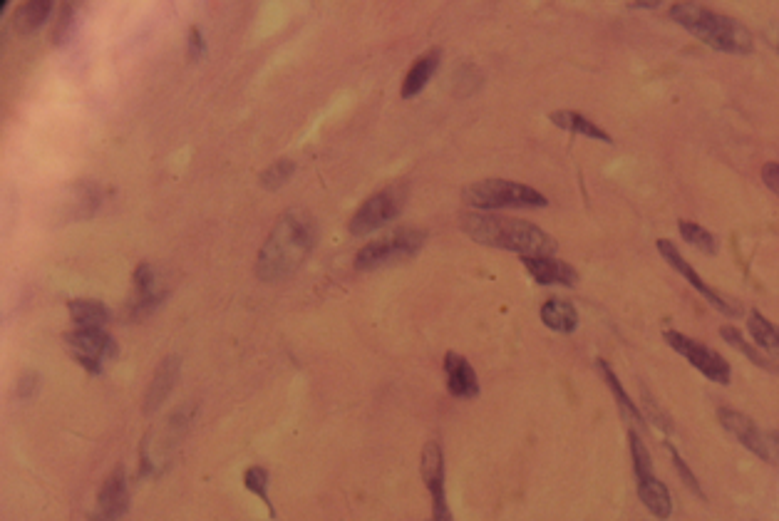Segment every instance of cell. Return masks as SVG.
Instances as JSON below:
<instances>
[{
	"label": "cell",
	"mask_w": 779,
	"mask_h": 521,
	"mask_svg": "<svg viewBox=\"0 0 779 521\" xmlns=\"http://www.w3.org/2000/svg\"><path fill=\"white\" fill-rule=\"evenodd\" d=\"M316 239V219L306 209H288L286 214L278 216L266 244L261 246L259 259H256V276L266 283L293 276L313 251Z\"/></svg>",
	"instance_id": "cell-1"
},
{
	"label": "cell",
	"mask_w": 779,
	"mask_h": 521,
	"mask_svg": "<svg viewBox=\"0 0 779 521\" xmlns=\"http://www.w3.org/2000/svg\"><path fill=\"white\" fill-rule=\"evenodd\" d=\"M462 231L477 244L492 249L514 251L524 256H551L556 251V239L529 221L499 214H464Z\"/></svg>",
	"instance_id": "cell-2"
},
{
	"label": "cell",
	"mask_w": 779,
	"mask_h": 521,
	"mask_svg": "<svg viewBox=\"0 0 779 521\" xmlns=\"http://www.w3.org/2000/svg\"><path fill=\"white\" fill-rule=\"evenodd\" d=\"M670 18L717 53L750 55L755 50V38L747 25L700 3H675L670 8Z\"/></svg>",
	"instance_id": "cell-3"
},
{
	"label": "cell",
	"mask_w": 779,
	"mask_h": 521,
	"mask_svg": "<svg viewBox=\"0 0 779 521\" xmlns=\"http://www.w3.org/2000/svg\"><path fill=\"white\" fill-rule=\"evenodd\" d=\"M464 204L474 209H541L549 204L544 194L536 192L534 187L521 182H509V179H482V182L469 184L462 192Z\"/></svg>",
	"instance_id": "cell-4"
},
{
	"label": "cell",
	"mask_w": 779,
	"mask_h": 521,
	"mask_svg": "<svg viewBox=\"0 0 779 521\" xmlns=\"http://www.w3.org/2000/svg\"><path fill=\"white\" fill-rule=\"evenodd\" d=\"M427 234L420 229H395L380 239L370 241L355 256V268L373 271V268L390 266V263L407 261L425 246Z\"/></svg>",
	"instance_id": "cell-5"
},
{
	"label": "cell",
	"mask_w": 779,
	"mask_h": 521,
	"mask_svg": "<svg viewBox=\"0 0 779 521\" xmlns=\"http://www.w3.org/2000/svg\"><path fill=\"white\" fill-rule=\"evenodd\" d=\"M717 420L752 455L770 464L779 462V432H765L752 417H747L740 410H732V407H720Z\"/></svg>",
	"instance_id": "cell-6"
},
{
	"label": "cell",
	"mask_w": 779,
	"mask_h": 521,
	"mask_svg": "<svg viewBox=\"0 0 779 521\" xmlns=\"http://www.w3.org/2000/svg\"><path fill=\"white\" fill-rule=\"evenodd\" d=\"M407 201V189L402 184H392V187L383 189V192L373 194L370 199L363 201L358 211L350 219V234L353 236H365L373 234L380 226L390 224L392 219L402 214Z\"/></svg>",
	"instance_id": "cell-7"
},
{
	"label": "cell",
	"mask_w": 779,
	"mask_h": 521,
	"mask_svg": "<svg viewBox=\"0 0 779 521\" xmlns=\"http://www.w3.org/2000/svg\"><path fill=\"white\" fill-rule=\"evenodd\" d=\"M665 343L675 350L678 355H683L690 365H693L698 373H703L710 383L717 385H730L732 380V368L725 358L713 348H708L700 340L688 338L685 333L678 330H665Z\"/></svg>",
	"instance_id": "cell-8"
},
{
	"label": "cell",
	"mask_w": 779,
	"mask_h": 521,
	"mask_svg": "<svg viewBox=\"0 0 779 521\" xmlns=\"http://www.w3.org/2000/svg\"><path fill=\"white\" fill-rule=\"evenodd\" d=\"M65 348L70 350L72 358L82 365L90 373L100 375L105 370V363L110 358H115L117 345L115 338L105 330H92V328H75L70 333H65Z\"/></svg>",
	"instance_id": "cell-9"
},
{
	"label": "cell",
	"mask_w": 779,
	"mask_h": 521,
	"mask_svg": "<svg viewBox=\"0 0 779 521\" xmlns=\"http://www.w3.org/2000/svg\"><path fill=\"white\" fill-rule=\"evenodd\" d=\"M658 251H660V256H663V259L670 263V268H675V271H678L680 276H683L685 281H688L690 286H693L695 291H698L700 296H703L705 301H708L710 306L715 308V311L725 313L727 318H740L742 316V308L737 306L735 301H727L725 296H720V293H717L713 286H708V283H705L703 278H700V273L695 271V268L683 259V254H680L678 246H675L673 241L658 239Z\"/></svg>",
	"instance_id": "cell-10"
},
{
	"label": "cell",
	"mask_w": 779,
	"mask_h": 521,
	"mask_svg": "<svg viewBox=\"0 0 779 521\" xmlns=\"http://www.w3.org/2000/svg\"><path fill=\"white\" fill-rule=\"evenodd\" d=\"M132 296L127 303V318L130 321H142L149 313L157 311L162 301L167 298V288L159 281L157 271L149 263H139L132 278Z\"/></svg>",
	"instance_id": "cell-11"
},
{
	"label": "cell",
	"mask_w": 779,
	"mask_h": 521,
	"mask_svg": "<svg viewBox=\"0 0 779 521\" xmlns=\"http://www.w3.org/2000/svg\"><path fill=\"white\" fill-rule=\"evenodd\" d=\"M420 472L432 497V521H452L445 494V455H442L440 442H427L425 450H422Z\"/></svg>",
	"instance_id": "cell-12"
},
{
	"label": "cell",
	"mask_w": 779,
	"mask_h": 521,
	"mask_svg": "<svg viewBox=\"0 0 779 521\" xmlns=\"http://www.w3.org/2000/svg\"><path fill=\"white\" fill-rule=\"evenodd\" d=\"M130 509V487H127L125 469H115L97 494L95 512L90 514V521H117L125 517Z\"/></svg>",
	"instance_id": "cell-13"
},
{
	"label": "cell",
	"mask_w": 779,
	"mask_h": 521,
	"mask_svg": "<svg viewBox=\"0 0 779 521\" xmlns=\"http://www.w3.org/2000/svg\"><path fill=\"white\" fill-rule=\"evenodd\" d=\"M529 276L541 286H576L579 273L566 261L551 259V256H524L521 259Z\"/></svg>",
	"instance_id": "cell-14"
},
{
	"label": "cell",
	"mask_w": 779,
	"mask_h": 521,
	"mask_svg": "<svg viewBox=\"0 0 779 521\" xmlns=\"http://www.w3.org/2000/svg\"><path fill=\"white\" fill-rule=\"evenodd\" d=\"M445 375H447V390L452 397L459 400H472L479 395V380L474 368L469 365L467 358H462L459 353H447L445 355Z\"/></svg>",
	"instance_id": "cell-15"
},
{
	"label": "cell",
	"mask_w": 779,
	"mask_h": 521,
	"mask_svg": "<svg viewBox=\"0 0 779 521\" xmlns=\"http://www.w3.org/2000/svg\"><path fill=\"white\" fill-rule=\"evenodd\" d=\"M179 370H182V363H179L177 355H169V358H164L162 363H159L157 373H154L152 383H149L147 395H144V405H142L144 412H154L164 400H167L169 392L174 388V383L179 380Z\"/></svg>",
	"instance_id": "cell-16"
},
{
	"label": "cell",
	"mask_w": 779,
	"mask_h": 521,
	"mask_svg": "<svg viewBox=\"0 0 779 521\" xmlns=\"http://www.w3.org/2000/svg\"><path fill=\"white\" fill-rule=\"evenodd\" d=\"M636 482H638V497H641V502L646 504L648 512L663 521L670 519V514H673V497H670L668 487H665L655 474H650L646 479H636Z\"/></svg>",
	"instance_id": "cell-17"
},
{
	"label": "cell",
	"mask_w": 779,
	"mask_h": 521,
	"mask_svg": "<svg viewBox=\"0 0 779 521\" xmlns=\"http://www.w3.org/2000/svg\"><path fill=\"white\" fill-rule=\"evenodd\" d=\"M440 60H442L440 50H430V53H425L422 58H417L415 63H412L410 72L405 75L400 95L405 97V100L420 95V92L427 87V82L432 80V75L437 72V67H440Z\"/></svg>",
	"instance_id": "cell-18"
},
{
	"label": "cell",
	"mask_w": 779,
	"mask_h": 521,
	"mask_svg": "<svg viewBox=\"0 0 779 521\" xmlns=\"http://www.w3.org/2000/svg\"><path fill=\"white\" fill-rule=\"evenodd\" d=\"M541 321L546 328L569 335L579 328V313H576L574 303L564 301V298H549L541 306Z\"/></svg>",
	"instance_id": "cell-19"
},
{
	"label": "cell",
	"mask_w": 779,
	"mask_h": 521,
	"mask_svg": "<svg viewBox=\"0 0 779 521\" xmlns=\"http://www.w3.org/2000/svg\"><path fill=\"white\" fill-rule=\"evenodd\" d=\"M67 311H70V318L72 323H75V328L105 330V326L112 318V313L107 311L105 303L85 301V298H75V301L67 303Z\"/></svg>",
	"instance_id": "cell-20"
},
{
	"label": "cell",
	"mask_w": 779,
	"mask_h": 521,
	"mask_svg": "<svg viewBox=\"0 0 779 521\" xmlns=\"http://www.w3.org/2000/svg\"><path fill=\"white\" fill-rule=\"evenodd\" d=\"M549 120L554 122L556 127H561V130H566V132L581 134V137L596 139V142H606V144L613 142L611 134H608L606 130H601V127H598L596 122H591V120H588V117L581 115V112L559 110V112H551Z\"/></svg>",
	"instance_id": "cell-21"
},
{
	"label": "cell",
	"mask_w": 779,
	"mask_h": 521,
	"mask_svg": "<svg viewBox=\"0 0 779 521\" xmlns=\"http://www.w3.org/2000/svg\"><path fill=\"white\" fill-rule=\"evenodd\" d=\"M53 13V3L50 0H30V3H23L13 15V25L20 35L35 33L40 25H45L48 15Z\"/></svg>",
	"instance_id": "cell-22"
},
{
	"label": "cell",
	"mask_w": 779,
	"mask_h": 521,
	"mask_svg": "<svg viewBox=\"0 0 779 521\" xmlns=\"http://www.w3.org/2000/svg\"><path fill=\"white\" fill-rule=\"evenodd\" d=\"M747 330H750L757 348L770 353L772 358H779V326H775L770 318L762 316L760 311H752L750 318H747Z\"/></svg>",
	"instance_id": "cell-23"
},
{
	"label": "cell",
	"mask_w": 779,
	"mask_h": 521,
	"mask_svg": "<svg viewBox=\"0 0 779 521\" xmlns=\"http://www.w3.org/2000/svg\"><path fill=\"white\" fill-rule=\"evenodd\" d=\"M720 335H722V338H725V343H730L732 348L740 350V353L745 355V358H750L752 363L757 365V368L767 370V373H779V365L775 363V358H770V355L760 353V350H757V345L747 343L745 335H742L735 326H722Z\"/></svg>",
	"instance_id": "cell-24"
},
{
	"label": "cell",
	"mask_w": 779,
	"mask_h": 521,
	"mask_svg": "<svg viewBox=\"0 0 779 521\" xmlns=\"http://www.w3.org/2000/svg\"><path fill=\"white\" fill-rule=\"evenodd\" d=\"M598 370H601L603 380H606L608 390H611L613 397H616V402H618V407H621L623 415H626L631 422H636V425H643V422H646V417H643V412L638 410L636 402L631 400V395H628V392L623 390L621 380H618V375L613 373L611 365H608L606 360H598Z\"/></svg>",
	"instance_id": "cell-25"
},
{
	"label": "cell",
	"mask_w": 779,
	"mask_h": 521,
	"mask_svg": "<svg viewBox=\"0 0 779 521\" xmlns=\"http://www.w3.org/2000/svg\"><path fill=\"white\" fill-rule=\"evenodd\" d=\"M678 231H680V236H683V239L688 241L690 246H695V249L703 251V254H708V256L717 254L715 234H713V231L705 229V226L695 224V221H688V219H680L678 221Z\"/></svg>",
	"instance_id": "cell-26"
},
{
	"label": "cell",
	"mask_w": 779,
	"mask_h": 521,
	"mask_svg": "<svg viewBox=\"0 0 779 521\" xmlns=\"http://www.w3.org/2000/svg\"><path fill=\"white\" fill-rule=\"evenodd\" d=\"M244 487L249 489V492H254L256 497L261 499L263 504L268 507V512H271V517H276V509H273L271 504V497H268V469L261 467V464H254V467H249L244 472Z\"/></svg>",
	"instance_id": "cell-27"
},
{
	"label": "cell",
	"mask_w": 779,
	"mask_h": 521,
	"mask_svg": "<svg viewBox=\"0 0 779 521\" xmlns=\"http://www.w3.org/2000/svg\"><path fill=\"white\" fill-rule=\"evenodd\" d=\"M628 440H631V459H633V472H636V479H646L653 474V459H650V452L646 447V442L641 440L636 430L628 432Z\"/></svg>",
	"instance_id": "cell-28"
},
{
	"label": "cell",
	"mask_w": 779,
	"mask_h": 521,
	"mask_svg": "<svg viewBox=\"0 0 779 521\" xmlns=\"http://www.w3.org/2000/svg\"><path fill=\"white\" fill-rule=\"evenodd\" d=\"M293 172H296V164H293L291 159H278V162H273L271 167L261 174V184L266 189H278L293 177Z\"/></svg>",
	"instance_id": "cell-29"
},
{
	"label": "cell",
	"mask_w": 779,
	"mask_h": 521,
	"mask_svg": "<svg viewBox=\"0 0 779 521\" xmlns=\"http://www.w3.org/2000/svg\"><path fill=\"white\" fill-rule=\"evenodd\" d=\"M665 447H668L670 457H673V464H675V469H678V474H680V479H683V482H685V487H688L690 492L695 494V497L705 499V492H703V489H700V482H698V477H695V474L690 472V467H688V464H685V459L680 457V452L675 450V447L670 445V442H668V445H665Z\"/></svg>",
	"instance_id": "cell-30"
},
{
	"label": "cell",
	"mask_w": 779,
	"mask_h": 521,
	"mask_svg": "<svg viewBox=\"0 0 779 521\" xmlns=\"http://www.w3.org/2000/svg\"><path fill=\"white\" fill-rule=\"evenodd\" d=\"M762 182L767 184L772 194L779 196V162H767L762 167Z\"/></svg>",
	"instance_id": "cell-31"
},
{
	"label": "cell",
	"mask_w": 779,
	"mask_h": 521,
	"mask_svg": "<svg viewBox=\"0 0 779 521\" xmlns=\"http://www.w3.org/2000/svg\"><path fill=\"white\" fill-rule=\"evenodd\" d=\"M35 390H38V375L25 373L23 378H20V383H18V395L25 397V400H30Z\"/></svg>",
	"instance_id": "cell-32"
},
{
	"label": "cell",
	"mask_w": 779,
	"mask_h": 521,
	"mask_svg": "<svg viewBox=\"0 0 779 521\" xmlns=\"http://www.w3.org/2000/svg\"><path fill=\"white\" fill-rule=\"evenodd\" d=\"M189 55H192V60L204 55V38H201L199 28L189 30Z\"/></svg>",
	"instance_id": "cell-33"
},
{
	"label": "cell",
	"mask_w": 779,
	"mask_h": 521,
	"mask_svg": "<svg viewBox=\"0 0 779 521\" xmlns=\"http://www.w3.org/2000/svg\"><path fill=\"white\" fill-rule=\"evenodd\" d=\"M70 18H72V8H70V5H65L63 15H60L58 33H55V43H60V40H63V33L67 30V25H70Z\"/></svg>",
	"instance_id": "cell-34"
},
{
	"label": "cell",
	"mask_w": 779,
	"mask_h": 521,
	"mask_svg": "<svg viewBox=\"0 0 779 521\" xmlns=\"http://www.w3.org/2000/svg\"><path fill=\"white\" fill-rule=\"evenodd\" d=\"M767 40H770L772 48H775L779 53V25H772V28L767 30Z\"/></svg>",
	"instance_id": "cell-35"
},
{
	"label": "cell",
	"mask_w": 779,
	"mask_h": 521,
	"mask_svg": "<svg viewBox=\"0 0 779 521\" xmlns=\"http://www.w3.org/2000/svg\"><path fill=\"white\" fill-rule=\"evenodd\" d=\"M628 5H631V8H658L660 3H655L653 0V3H628Z\"/></svg>",
	"instance_id": "cell-36"
}]
</instances>
